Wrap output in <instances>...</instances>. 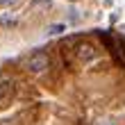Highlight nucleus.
Listing matches in <instances>:
<instances>
[{"mask_svg":"<svg viewBox=\"0 0 125 125\" xmlns=\"http://www.w3.org/2000/svg\"><path fill=\"white\" fill-rule=\"evenodd\" d=\"M64 30H66V25H64V23H52V25H48L46 34H48V36H57V34H62Z\"/></svg>","mask_w":125,"mask_h":125,"instance_id":"obj_3","label":"nucleus"},{"mask_svg":"<svg viewBox=\"0 0 125 125\" xmlns=\"http://www.w3.org/2000/svg\"><path fill=\"white\" fill-rule=\"evenodd\" d=\"M0 25H5V27H14V25H18V18H11V16H2V18H0Z\"/></svg>","mask_w":125,"mask_h":125,"instance_id":"obj_4","label":"nucleus"},{"mask_svg":"<svg viewBox=\"0 0 125 125\" xmlns=\"http://www.w3.org/2000/svg\"><path fill=\"white\" fill-rule=\"evenodd\" d=\"M50 66V57L43 52V50H34L27 59V71L30 73H43Z\"/></svg>","mask_w":125,"mask_h":125,"instance_id":"obj_1","label":"nucleus"},{"mask_svg":"<svg viewBox=\"0 0 125 125\" xmlns=\"http://www.w3.org/2000/svg\"><path fill=\"white\" fill-rule=\"evenodd\" d=\"M11 91H14V82L9 77H2L0 80V102H2L7 95H11Z\"/></svg>","mask_w":125,"mask_h":125,"instance_id":"obj_2","label":"nucleus"},{"mask_svg":"<svg viewBox=\"0 0 125 125\" xmlns=\"http://www.w3.org/2000/svg\"><path fill=\"white\" fill-rule=\"evenodd\" d=\"M16 0H0V7H11Z\"/></svg>","mask_w":125,"mask_h":125,"instance_id":"obj_5","label":"nucleus"}]
</instances>
